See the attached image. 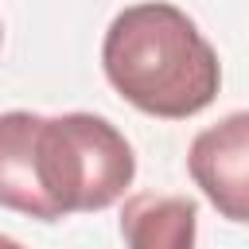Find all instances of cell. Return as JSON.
Returning a JSON list of instances; mask_svg holds the SVG:
<instances>
[{
	"mask_svg": "<svg viewBox=\"0 0 249 249\" xmlns=\"http://www.w3.org/2000/svg\"><path fill=\"white\" fill-rule=\"evenodd\" d=\"M101 70L132 109L160 121H187L222 89L218 51L183 8L163 0L113 16L101 39Z\"/></svg>",
	"mask_w": 249,
	"mask_h": 249,
	"instance_id": "obj_1",
	"label": "cell"
},
{
	"mask_svg": "<svg viewBox=\"0 0 249 249\" xmlns=\"http://www.w3.org/2000/svg\"><path fill=\"white\" fill-rule=\"evenodd\" d=\"M31 167L47 222L105 210L136 179L132 144L97 113L35 117Z\"/></svg>",
	"mask_w": 249,
	"mask_h": 249,
	"instance_id": "obj_2",
	"label": "cell"
},
{
	"mask_svg": "<svg viewBox=\"0 0 249 249\" xmlns=\"http://www.w3.org/2000/svg\"><path fill=\"white\" fill-rule=\"evenodd\" d=\"M187 171L222 218L249 222V109L202 128L191 140Z\"/></svg>",
	"mask_w": 249,
	"mask_h": 249,
	"instance_id": "obj_3",
	"label": "cell"
},
{
	"mask_svg": "<svg viewBox=\"0 0 249 249\" xmlns=\"http://www.w3.org/2000/svg\"><path fill=\"white\" fill-rule=\"evenodd\" d=\"M198 202L187 195L140 191L121 210L124 249H195Z\"/></svg>",
	"mask_w": 249,
	"mask_h": 249,
	"instance_id": "obj_4",
	"label": "cell"
},
{
	"mask_svg": "<svg viewBox=\"0 0 249 249\" xmlns=\"http://www.w3.org/2000/svg\"><path fill=\"white\" fill-rule=\"evenodd\" d=\"M35 117L27 109L0 113V206L27 214L35 222H47L43 198L35 187V167H31V132Z\"/></svg>",
	"mask_w": 249,
	"mask_h": 249,
	"instance_id": "obj_5",
	"label": "cell"
},
{
	"mask_svg": "<svg viewBox=\"0 0 249 249\" xmlns=\"http://www.w3.org/2000/svg\"><path fill=\"white\" fill-rule=\"evenodd\" d=\"M0 249H23V245H19L16 237H4V233H0Z\"/></svg>",
	"mask_w": 249,
	"mask_h": 249,
	"instance_id": "obj_6",
	"label": "cell"
},
{
	"mask_svg": "<svg viewBox=\"0 0 249 249\" xmlns=\"http://www.w3.org/2000/svg\"><path fill=\"white\" fill-rule=\"evenodd\" d=\"M0 43H4V23H0Z\"/></svg>",
	"mask_w": 249,
	"mask_h": 249,
	"instance_id": "obj_7",
	"label": "cell"
}]
</instances>
